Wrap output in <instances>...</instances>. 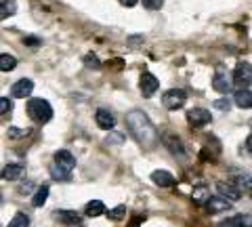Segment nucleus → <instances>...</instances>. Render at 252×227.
<instances>
[{"label":"nucleus","instance_id":"nucleus-1","mask_svg":"<svg viewBox=\"0 0 252 227\" xmlns=\"http://www.w3.org/2000/svg\"><path fill=\"white\" fill-rule=\"evenodd\" d=\"M126 127H128L130 135L137 139V143L147 147V150L156 147L158 139H160V135H158V130L152 124V120L147 118V114L139 112V109H132V112L126 114Z\"/></svg>","mask_w":252,"mask_h":227},{"label":"nucleus","instance_id":"nucleus-2","mask_svg":"<svg viewBox=\"0 0 252 227\" xmlns=\"http://www.w3.org/2000/svg\"><path fill=\"white\" fill-rule=\"evenodd\" d=\"M28 114H30L32 120L44 124V122H49L53 118V107H51V103L46 99H30Z\"/></svg>","mask_w":252,"mask_h":227},{"label":"nucleus","instance_id":"nucleus-3","mask_svg":"<svg viewBox=\"0 0 252 227\" xmlns=\"http://www.w3.org/2000/svg\"><path fill=\"white\" fill-rule=\"evenodd\" d=\"M233 84L238 89H246L248 84H252V64L248 61H240L233 69Z\"/></svg>","mask_w":252,"mask_h":227},{"label":"nucleus","instance_id":"nucleus-4","mask_svg":"<svg viewBox=\"0 0 252 227\" xmlns=\"http://www.w3.org/2000/svg\"><path fill=\"white\" fill-rule=\"evenodd\" d=\"M185 101H187V93L181 89H170L164 93V97H162V103L166 109H181L185 105Z\"/></svg>","mask_w":252,"mask_h":227},{"label":"nucleus","instance_id":"nucleus-5","mask_svg":"<svg viewBox=\"0 0 252 227\" xmlns=\"http://www.w3.org/2000/svg\"><path fill=\"white\" fill-rule=\"evenodd\" d=\"M210 120H212V116H210L208 109H204V107H191L187 112V122L191 124V127H195V129L206 127Z\"/></svg>","mask_w":252,"mask_h":227},{"label":"nucleus","instance_id":"nucleus-6","mask_svg":"<svg viewBox=\"0 0 252 227\" xmlns=\"http://www.w3.org/2000/svg\"><path fill=\"white\" fill-rule=\"evenodd\" d=\"M139 89H141V93H143V97H154L156 91L160 89V80H158L154 74L143 72L141 74V80H139Z\"/></svg>","mask_w":252,"mask_h":227},{"label":"nucleus","instance_id":"nucleus-7","mask_svg":"<svg viewBox=\"0 0 252 227\" xmlns=\"http://www.w3.org/2000/svg\"><path fill=\"white\" fill-rule=\"evenodd\" d=\"M32 91H34V80H30V78H21L11 87V95L17 97V99H26L32 95Z\"/></svg>","mask_w":252,"mask_h":227},{"label":"nucleus","instance_id":"nucleus-8","mask_svg":"<svg viewBox=\"0 0 252 227\" xmlns=\"http://www.w3.org/2000/svg\"><path fill=\"white\" fill-rule=\"evenodd\" d=\"M231 208V200L223 198V195H210V200L206 202V210L210 215H219V213H225V210Z\"/></svg>","mask_w":252,"mask_h":227},{"label":"nucleus","instance_id":"nucleus-9","mask_svg":"<svg viewBox=\"0 0 252 227\" xmlns=\"http://www.w3.org/2000/svg\"><path fill=\"white\" fill-rule=\"evenodd\" d=\"M217 192H219V195H223V198H227V200H231V202H238L240 198H242V190L235 183H229V181H220V183H217Z\"/></svg>","mask_w":252,"mask_h":227},{"label":"nucleus","instance_id":"nucleus-10","mask_svg":"<svg viewBox=\"0 0 252 227\" xmlns=\"http://www.w3.org/2000/svg\"><path fill=\"white\" fill-rule=\"evenodd\" d=\"M162 143L168 147L170 154H175V156H185L183 143H181V139H179L177 135H172V132H164V135H162Z\"/></svg>","mask_w":252,"mask_h":227},{"label":"nucleus","instance_id":"nucleus-11","mask_svg":"<svg viewBox=\"0 0 252 227\" xmlns=\"http://www.w3.org/2000/svg\"><path fill=\"white\" fill-rule=\"evenodd\" d=\"M94 120H97L99 124V129H103V130H112L116 127V116L109 112V109H97V114H94Z\"/></svg>","mask_w":252,"mask_h":227},{"label":"nucleus","instance_id":"nucleus-12","mask_svg":"<svg viewBox=\"0 0 252 227\" xmlns=\"http://www.w3.org/2000/svg\"><path fill=\"white\" fill-rule=\"evenodd\" d=\"M23 173H26V166H23V164L9 162L4 166V170H2V179H4V181H17V179L23 177Z\"/></svg>","mask_w":252,"mask_h":227},{"label":"nucleus","instance_id":"nucleus-13","mask_svg":"<svg viewBox=\"0 0 252 227\" xmlns=\"http://www.w3.org/2000/svg\"><path fill=\"white\" fill-rule=\"evenodd\" d=\"M55 164H59V166L65 170H74L76 158L67 150H59V152H55Z\"/></svg>","mask_w":252,"mask_h":227},{"label":"nucleus","instance_id":"nucleus-14","mask_svg":"<svg viewBox=\"0 0 252 227\" xmlns=\"http://www.w3.org/2000/svg\"><path fill=\"white\" fill-rule=\"evenodd\" d=\"M219 227H252V215H238L220 221Z\"/></svg>","mask_w":252,"mask_h":227},{"label":"nucleus","instance_id":"nucleus-15","mask_svg":"<svg viewBox=\"0 0 252 227\" xmlns=\"http://www.w3.org/2000/svg\"><path fill=\"white\" fill-rule=\"evenodd\" d=\"M53 215L59 223H65V225H78L80 223V215H78L76 210H55Z\"/></svg>","mask_w":252,"mask_h":227},{"label":"nucleus","instance_id":"nucleus-16","mask_svg":"<svg viewBox=\"0 0 252 227\" xmlns=\"http://www.w3.org/2000/svg\"><path fill=\"white\" fill-rule=\"evenodd\" d=\"M152 181L158 187H170L172 183H175V177H172L168 170H154V173H152Z\"/></svg>","mask_w":252,"mask_h":227},{"label":"nucleus","instance_id":"nucleus-17","mask_svg":"<svg viewBox=\"0 0 252 227\" xmlns=\"http://www.w3.org/2000/svg\"><path fill=\"white\" fill-rule=\"evenodd\" d=\"M233 101H235V105H238V107H242V109H250V107H252V91H248V89H240V91L233 95Z\"/></svg>","mask_w":252,"mask_h":227},{"label":"nucleus","instance_id":"nucleus-18","mask_svg":"<svg viewBox=\"0 0 252 227\" xmlns=\"http://www.w3.org/2000/svg\"><path fill=\"white\" fill-rule=\"evenodd\" d=\"M212 89H215L217 93H220V95H227V93L231 91V82L227 80V76L217 74L215 78H212Z\"/></svg>","mask_w":252,"mask_h":227},{"label":"nucleus","instance_id":"nucleus-19","mask_svg":"<svg viewBox=\"0 0 252 227\" xmlns=\"http://www.w3.org/2000/svg\"><path fill=\"white\" fill-rule=\"evenodd\" d=\"M84 213L86 217H101V215H105V204L101 200H91L84 206Z\"/></svg>","mask_w":252,"mask_h":227},{"label":"nucleus","instance_id":"nucleus-20","mask_svg":"<svg viewBox=\"0 0 252 227\" xmlns=\"http://www.w3.org/2000/svg\"><path fill=\"white\" fill-rule=\"evenodd\" d=\"M191 198H193L195 204H206V202L210 200V190H208L206 185H198V187H193Z\"/></svg>","mask_w":252,"mask_h":227},{"label":"nucleus","instance_id":"nucleus-21","mask_svg":"<svg viewBox=\"0 0 252 227\" xmlns=\"http://www.w3.org/2000/svg\"><path fill=\"white\" fill-rule=\"evenodd\" d=\"M51 177L55 179V181L67 183V181H72V170H65V168H61L59 164H53L51 166Z\"/></svg>","mask_w":252,"mask_h":227},{"label":"nucleus","instance_id":"nucleus-22","mask_svg":"<svg viewBox=\"0 0 252 227\" xmlns=\"http://www.w3.org/2000/svg\"><path fill=\"white\" fill-rule=\"evenodd\" d=\"M15 67H17V59H15L13 55H9V53L0 55V69H2V72H13Z\"/></svg>","mask_w":252,"mask_h":227},{"label":"nucleus","instance_id":"nucleus-23","mask_svg":"<svg viewBox=\"0 0 252 227\" xmlns=\"http://www.w3.org/2000/svg\"><path fill=\"white\" fill-rule=\"evenodd\" d=\"M46 198H49V187H46V185L38 187L36 194H34V198H32V206L40 208V206L44 204V202H46Z\"/></svg>","mask_w":252,"mask_h":227},{"label":"nucleus","instance_id":"nucleus-24","mask_svg":"<svg viewBox=\"0 0 252 227\" xmlns=\"http://www.w3.org/2000/svg\"><path fill=\"white\" fill-rule=\"evenodd\" d=\"M235 185H238L246 195H250V198H252V177H248V175H240L238 179H235Z\"/></svg>","mask_w":252,"mask_h":227},{"label":"nucleus","instance_id":"nucleus-25","mask_svg":"<svg viewBox=\"0 0 252 227\" xmlns=\"http://www.w3.org/2000/svg\"><path fill=\"white\" fill-rule=\"evenodd\" d=\"M17 13V2L15 0H2V6H0V17L6 19L11 15Z\"/></svg>","mask_w":252,"mask_h":227},{"label":"nucleus","instance_id":"nucleus-26","mask_svg":"<svg viewBox=\"0 0 252 227\" xmlns=\"http://www.w3.org/2000/svg\"><path fill=\"white\" fill-rule=\"evenodd\" d=\"M6 227H30V217L26 213H17L9 221V225H6Z\"/></svg>","mask_w":252,"mask_h":227},{"label":"nucleus","instance_id":"nucleus-27","mask_svg":"<svg viewBox=\"0 0 252 227\" xmlns=\"http://www.w3.org/2000/svg\"><path fill=\"white\" fill-rule=\"evenodd\" d=\"M124 215H126V206H116V208H112L107 213V219H112V221H120V219H124Z\"/></svg>","mask_w":252,"mask_h":227},{"label":"nucleus","instance_id":"nucleus-28","mask_svg":"<svg viewBox=\"0 0 252 227\" xmlns=\"http://www.w3.org/2000/svg\"><path fill=\"white\" fill-rule=\"evenodd\" d=\"M84 65H86V67H93V69H99V67H101V61H99V57H97L94 53H89V55L84 57Z\"/></svg>","mask_w":252,"mask_h":227},{"label":"nucleus","instance_id":"nucleus-29","mask_svg":"<svg viewBox=\"0 0 252 227\" xmlns=\"http://www.w3.org/2000/svg\"><path fill=\"white\" fill-rule=\"evenodd\" d=\"M11 109H13L11 99L9 97H0V114L6 116V114H11Z\"/></svg>","mask_w":252,"mask_h":227},{"label":"nucleus","instance_id":"nucleus-30","mask_svg":"<svg viewBox=\"0 0 252 227\" xmlns=\"http://www.w3.org/2000/svg\"><path fill=\"white\" fill-rule=\"evenodd\" d=\"M212 105H215L217 109H220V112H229V109H231V101L225 97V99H217Z\"/></svg>","mask_w":252,"mask_h":227},{"label":"nucleus","instance_id":"nucleus-31","mask_svg":"<svg viewBox=\"0 0 252 227\" xmlns=\"http://www.w3.org/2000/svg\"><path fill=\"white\" fill-rule=\"evenodd\" d=\"M164 4V0H143V6L149 11H160Z\"/></svg>","mask_w":252,"mask_h":227},{"label":"nucleus","instance_id":"nucleus-32","mask_svg":"<svg viewBox=\"0 0 252 227\" xmlns=\"http://www.w3.org/2000/svg\"><path fill=\"white\" fill-rule=\"evenodd\" d=\"M26 132H28V130H23V129H19V127H11V129H9V137H11V139H19V137H26Z\"/></svg>","mask_w":252,"mask_h":227},{"label":"nucleus","instance_id":"nucleus-33","mask_svg":"<svg viewBox=\"0 0 252 227\" xmlns=\"http://www.w3.org/2000/svg\"><path fill=\"white\" fill-rule=\"evenodd\" d=\"M32 190H34V183H32V181H26V183H21L17 187L19 194H32Z\"/></svg>","mask_w":252,"mask_h":227},{"label":"nucleus","instance_id":"nucleus-34","mask_svg":"<svg viewBox=\"0 0 252 227\" xmlns=\"http://www.w3.org/2000/svg\"><path fill=\"white\" fill-rule=\"evenodd\" d=\"M23 42H26L28 46H40V38H36V36H26V38H23Z\"/></svg>","mask_w":252,"mask_h":227},{"label":"nucleus","instance_id":"nucleus-35","mask_svg":"<svg viewBox=\"0 0 252 227\" xmlns=\"http://www.w3.org/2000/svg\"><path fill=\"white\" fill-rule=\"evenodd\" d=\"M122 139H124V135H120V132H118V135H114V137H107L105 143H109V145H112V143H122Z\"/></svg>","mask_w":252,"mask_h":227},{"label":"nucleus","instance_id":"nucleus-36","mask_svg":"<svg viewBox=\"0 0 252 227\" xmlns=\"http://www.w3.org/2000/svg\"><path fill=\"white\" fill-rule=\"evenodd\" d=\"M139 2V0H120V4L122 6H135Z\"/></svg>","mask_w":252,"mask_h":227},{"label":"nucleus","instance_id":"nucleus-37","mask_svg":"<svg viewBox=\"0 0 252 227\" xmlns=\"http://www.w3.org/2000/svg\"><path fill=\"white\" fill-rule=\"evenodd\" d=\"M141 221H143V217H137L135 221H132V225H130V227H139V223H141Z\"/></svg>","mask_w":252,"mask_h":227},{"label":"nucleus","instance_id":"nucleus-38","mask_svg":"<svg viewBox=\"0 0 252 227\" xmlns=\"http://www.w3.org/2000/svg\"><path fill=\"white\" fill-rule=\"evenodd\" d=\"M250 129H252V120H250Z\"/></svg>","mask_w":252,"mask_h":227}]
</instances>
